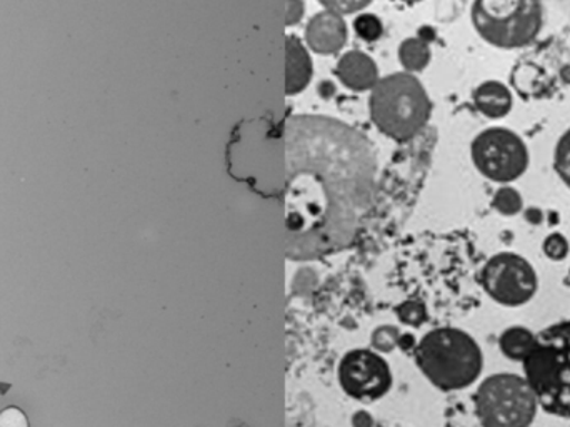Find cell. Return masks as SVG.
Segmentation results:
<instances>
[{
    "mask_svg": "<svg viewBox=\"0 0 570 427\" xmlns=\"http://www.w3.org/2000/svg\"><path fill=\"white\" fill-rule=\"evenodd\" d=\"M287 258L311 261L354 242L374 197L371 143L325 116L291 117L284 127Z\"/></svg>",
    "mask_w": 570,
    "mask_h": 427,
    "instance_id": "cell-1",
    "label": "cell"
},
{
    "mask_svg": "<svg viewBox=\"0 0 570 427\" xmlns=\"http://www.w3.org/2000/svg\"><path fill=\"white\" fill-rule=\"evenodd\" d=\"M522 369L541 411L570 419V319L535 332L534 348Z\"/></svg>",
    "mask_w": 570,
    "mask_h": 427,
    "instance_id": "cell-2",
    "label": "cell"
},
{
    "mask_svg": "<svg viewBox=\"0 0 570 427\" xmlns=\"http://www.w3.org/2000/svg\"><path fill=\"white\" fill-rule=\"evenodd\" d=\"M415 362L435 388L444 392L462 391L481 378L484 352L469 332L438 328L415 346Z\"/></svg>",
    "mask_w": 570,
    "mask_h": 427,
    "instance_id": "cell-3",
    "label": "cell"
},
{
    "mask_svg": "<svg viewBox=\"0 0 570 427\" xmlns=\"http://www.w3.org/2000/svg\"><path fill=\"white\" fill-rule=\"evenodd\" d=\"M428 90L414 74L395 72L382 77L371 94V116L385 136L409 140L417 136L431 119Z\"/></svg>",
    "mask_w": 570,
    "mask_h": 427,
    "instance_id": "cell-4",
    "label": "cell"
},
{
    "mask_svg": "<svg viewBox=\"0 0 570 427\" xmlns=\"http://www.w3.org/2000/svg\"><path fill=\"white\" fill-rule=\"evenodd\" d=\"M471 20L478 36L489 46L524 49L541 36L546 7L534 0H479L472 3Z\"/></svg>",
    "mask_w": 570,
    "mask_h": 427,
    "instance_id": "cell-5",
    "label": "cell"
},
{
    "mask_svg": "<svg viewBox=\"0 0 570 427\" xmlns=\"http://www.w3.org/2000/svg\"><path fill=\"white\" fill-rule=\"evenodd\" d=\"M539 411L538 398L524 376L498 372L475 389L474 413L482 427H532Z\"/></svg>",
    "mask_w": 570,
    "mask_h": 427,
    "instance_id": "cell-6",
    "label": "cell"
},
{
    "mask_svg": "<svg viewBox=\"0 0 570 427\" xmlns=\"http://www.w3.org/2000/svg\"><path fill=\"white\" fill-rule=\"evenodd\" d=\"M472 164L491 183L511 186L531 166L528 144L515 130L494 126L481 130L471 144Z\"/></svg>",
    "mask_w": 570,
    "mask_h": 427,
    "instance_id": "cell-7",
    "label": "cell"
},
{
    "mask_svg": "<svg viewBox=\"0 0 570 427\" xmlns=\"http://www.w3.org/2000/svg\"><path fill=\"white\" fill-rule=\"evenodd\" d=\"M479 282L495 304L509 309L529 304L539 291L534 264L518 252H498L489 258L482 265Z\"/></svg>",
    "mask_w": 570,
    "mask_h": 427,
    "instance_id": "cell-8",
    "label": "cell"
},
{
    "mask_svg": "<svg viewBox=\"0 0 570 427\" xmlns=\"http://www.w3.org/2000/svg\"><path fill=\"white\" fill-rule=\"evenodd\" d=\"M338 382L345 395L361 402L384 398L392 388V372L384 358L368 349H354L338 365Z\"/></svg>",
    "mask_w": 570,
    "mask_h": 427,
    "instance_id": "cell-9",
    "label": "cell"
},
{
    "mask_svg": "<svg viewBox=\"0 0 570 427\" xmlns=\"http://www.w3.org/2000/svg\"><path fill=\"white\" fill-rule=\"evenodd\" d=\"M305 40L314 52L322 54V56L338 52L347 40V26H345L344 17L328 12V10L315 13L308 20Z\"/></svg>",
    "mask_w": 570,
    "mask_h": 427,
    "instance_id": "cell-10",
    "label": "cell"
},
{
    "mask_svg": "<svg viewBox=\"0 0 570 427\" xmlns=\"http://www.w3.org/2000/svg\"><path fill=\"white\" fill-rule=\"evenodd\" d=\"M472 103L475 109L488 119H504L514 107V93L501 80H485L475 87L472 93Z\"/></svg>",
    "mask_w": 570,
    "mask_h": 427,
    "instance_id": "cell-11",
    "label": "cell"
},
{
    "mask_svg": "<svg viewBox=\"0 0 570 427\" xmlns=\"http://www.w3.org/2000/svg\"><path fill=\"white\" fill-rule=\"evenodd\" d=\"M338 79L352 90L374 89L379 83V70L374 60L361 50L344 54L337 64Z\"/></svg>",
    "mask_w": 570,
    "mask_h": 427,
    "instance_id": "cell-12",
    "label": "cell"
},
{
    "mask_svg": "<svg viewBox=\"0 0 570 427\" xmlns=\"http://www.w3.org/2000/svg\"><path fill=\"white\" fill-rule=\"evenodd\" d=\"M312 77V60L304 43L295 36L285 43V93L295 96L308 86Z\"/></svg>",
    "mask_w": 570,
    "mask_h": 427,
    "instance_id": "cell-13",
    "label": "cell"
},
{
    "mask_svg": "<svg viewBox=\"0 0 570 427\" xmlns=\"http://www.w3.org/2000/svg\"><path fill=\"white\" fill-rule=\"evenodd\" d=\"M511 89L522 99H541L549 90V76L534 62H521L512 69Z\"/></svg>",
    "mask_w": 570,
    "mask_h": 427,
    "instance_id": "cell-14",
    "label": "cell"
},
{
    "mask_svg": "<svg viewBox=\"0 0 570 427\" xmlns=\"http://www.w3.org/2000/svg\"><path fill=\"white\" fill-rule=\"evenodd\" d=\"M535 332L525 326H511L499 336V351L512 362H524L534 348Z\"/></svg>",
    "mask_w": 570,
    "mask_h": 427,
    "instance_id": "cell-15",
    "label": "cell"
},
{
    "mask_svg": "<svg viewBox=\"0 0 570 427\" xmlns=\"http://www.w3.org/2000/svg\"><path fill=\"white\" fill-rule=\"evenodd\" d=\"M431 47H429L428 40L421 39V37L404 40L399 47V60L409 74L424 70L431 62Z\"/></svg>",
    "mask_w": 570,
    "mask_h": 427,
    "instance_id": "cell-16",
    "label": "cell"
},
{
    "mask_svg": "<svg viewBox=\"0 0 570 427\" xmlns=\"http://www.w3.org/2000/svg\"><path fill=\"white\" fill-rule=\"evenodd\" d=\"M491 206L502 217H515L524 211V197L515 187L501 186L492 196Z\"/></svg>",
    "mask_w": 570,
    "mask_h": 427,
    "instance_id": "cell-17",
    "label": "cell"
},
{
    "mask_svg": "<svg viewBox=\"0 0 570 427\" xmlns=\"http://www.w3.org/2000/svg\"><path fill=\"white\" fill-rule=\"evenodd\" d=\"M554 171L559 181L570 191V127L556 143Z\"/></svg>",
    "mask_w": 570,
    "mask_h": 427,
    "instance_id": "cell-18",
    "label": "cell"
},
{
    "mask_svg": "<svg viewBox=\"0 0 570 427\" xmlns=\"http://www.w3.org/2000/svg\"><path fill=\"white\" fill-rule=\"evenodd\" d=\"M542 254L552 262H562L569 258L570 242L561 232H551L548 237L542 241Z\"/></svg>",
    "mask_w": 570,
    "mask_h": 427,
    "instance_id": "cell-19",
    "label": "cell"
},
{
    "mask_svg": "<svg viewBox=\"0 0 570 427\" xmlns=\"http://www.w3.org/2000/svg\"><path fill=\"white\" fill-rule=\"evenodd\" d=\"M402 334L395 326H381L372 334V348L377 352H391L397 348Z\"/></svg>",
    "mask_w": 570,
    "mask_h": 427,
    "instance_id": "cell-20",
    "label": "cell"
},
{
    "mask_svg": "<svg viewBox=\"0 0 570 427\" xmlns=\"http://www.w3.org/2000/svg\"><path fill=\"white\" fill-rule=\"evenodd\" d=\"M354 29L361 39L374 42L382 36V22L374 13H361L354 20Z\"/></svg>",
    "mask_w": 570,
    "mask_h": 427,
    "instance_id": "cell-21",
    "label": "cell"
},
{
    "mask_svg": "<svg viewBox=\"0 0 570 427\" xmlns=\"http://www.w3.org/2000/svg\"><path fill=\"white\" fill-rule=\"evenodd\" d=\"M397 316L404 324L419 328L428 321V308L419 301H407L399 305Z\"/></svg>",
    "mask_w": 570,
    "mask_h": 427,
    "instance_id": "cell-22",
    "label": "cell"
},
{
    "mask_svg": "<svg viewBox=\"0 0 570 427\" xmlns=\"http://www.w3.org/2000/svg\"><path fill=\"white\" fill-rule=\"evenodd\" d=\"M321 3L328 12L344 17L348 13L361 12L371 2H367V0H322Z\"/></svg>",
    "mask_w": 570,
    "mask_h": 427,
    "instance_id": "cell-23",
    "label": "cell"
},
{
    "mask_svg": "<svg viewBox=\"0 0 570 427\" xmlns=\"http://www.w3.org/2000/svg\"><path fill=\"white\" fill-rule=\"evenodd\" d=\"M283 6L285 26H294L304 16V2H285Z\"/></svg>",
    "mask_w": 570,
    "mask_h": 427,
    "instance_id": "cell-24",
    "label": "cell"
},
{
    "mask_svg": "<svg viewBox=\"0 0 570 427\" xmlns=\"http://www.w3.org/2000/svg\"><path fill=\"white\" fill-rule=\"evenodd\" d=\"M314 272L311 271H302L298 272L297 275H295V289H297L298 292H305L308 291V289H312V285H314Z\"/></svg>",
    "mask_w": 570,
    "mask_h": 427,
    "instance_id": "cell-25",
    "label": "cell"
},
{
    "mask_svg": "<svg viewBox=\"0 0 570 427\" xmlns=\"http://www.w3.org/2000/svg\"><path fill=\"white\" fill-rule=\"evenodd\" d=\"M352 426L354 427H372L374 426V419L368 413L358 411L357 415H354L352 418Z\"/></svg>",
    "mask_w": 570,
    "mask_h": 427,
    "instance_id": "cell-26",
    "label": "cell"
},
{
    "mask_svg": "<svg viewBox=\"0 0 570 427\" xmlns=\"http://www.w3.org/2000/svg\"><path fill=\"white\" fill-rule=\"evenodd\" d=\"M559 77H561V80L566 86H570V64L562 66V69L559 70Z\"/></svg>",
    "mask_w": 570,
    "mask_h": 427,
    "instance_id": "cell-27",
    "label": "cell"
}]
</instances>
